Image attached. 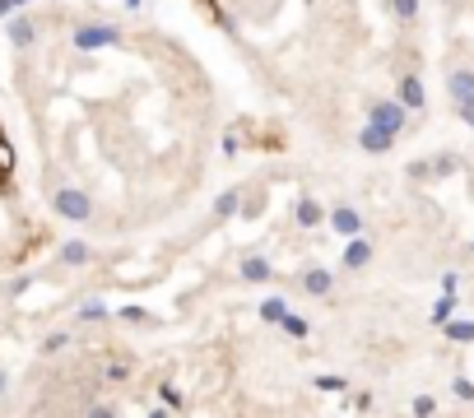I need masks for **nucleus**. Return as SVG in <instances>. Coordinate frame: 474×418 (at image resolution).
<instances>
[{
    "label": "nucleus",
    "mask_w": 474,
    "mask_h": 418,
    "mask_svg": "<svg viewBox=\"0 0 474 418\" xmlns=\"http://www.w3.org/2000/svg\"><path fill=\"white\" fill-rule=\"evenodd\" d=\"M70 47L74 52H107V47H126V33L107 24V19H84L70 28Z\"/></svg>",
    "instance_id": "nucleus-1"
},
{
    "label": "nucleus",
    "mask_w": 474,
    "mask_h": 418,
    "mask_svg": "<svg viewBox=\"0 0 474 418\" xmlns=\"http://www.w3.org/2000/svg\"><path fill=\"white\" fill-rule=\"evenodd\" d=\"M368 121H372V125H381L386 135H395V140H400V135L410 131L414 112H410L405 103H395V98H368Z\"/></svg>",
    "instance_id": "nucleus-2"
},
{
    "label": "nucleus",
    "mask_w": 474,
    "mask_h": 418,
    "mask_svg": "<svg viewBox=\"0 0 474 418\" xmlns=\"http://www.w3.org/2000/svg\"><path fill=\"white\" fill-rule=\"evenodd\" d=\"M52 209L61 219H70V224H89L94 219V200H89V191H79V186H56L52 191Z\"/></svg>",
    "instance_id": "nucleus-3"
},
{
    "label": "nucleus",
    "mask_w": 474,
    "mask_h": 418,
    "mask_svg": "<svg viewBox=\"0 0 474 418\" xmlns=\"http://www.w3.org/2000/svg\"><path fill=\"white\" fill-rule=\"evenodd\" d=\"M372 256H377V246H372L363 233H353V237H344V256H340V270H344V274H363V270L372 265Z\"/></svg>",
    "instance_id": "nucleus-4"
},
{
    "label": "nucleus",
    "mask_w": 474,
    "mask_h": 418,
    "mask_svg": "<svg viewBox=\"0 0 474 418\" xmlns=\"http://www.w3.org/2000/svg\"><path fill=\"white\" fill-rule=\"evenodd\" d=\"M326 228H331L335 237H353V233H363L368 224H363V214H359V209H353L349 200H340V204L326 209Z\"/></svg>",
    "instance_id": "nucleus-5"
},
{
    "label": "nucleus",
    "mask_w": 474,
    "mask_h": 418,
    "mask_svg": "<svg viewBox=\"0 0 474 418\" xmlns=\"http://www.w3.org/2000/svg\"><path fill=\"white\" fill-rule=\"evenodd\" d=\"M395 103H405L414 116L428 112V89H423V79H419L414 70H405L400 79H395Z\"/></svg>",
    "instance_id": "nucleus-6"
},
{
    "label": "nucleus",
    "mask_w": 474,
    "mask_h": 418,
    "mask_svg": "<svg viewBox=\"0 0 474 418\" xmlns=\"http://www.w3.org/2000/svg\"><path fill=\"white\" fill-rule=\"evenodd\" d=\"M298 288L307 293V298H331V293H335V274L326 265H307L298 274Z\"/></svg>",
    "instance_id": "nucleus-7"
},
{
    "label": "nucleus",
    "mask_w": 474,
    "mask_h": 418,
    "mask_svg": "<svg viewBox=\"0 0 474 418\" xmlns=\"http://www.w3.org/2000/svg\"><path fill=\"white\" fill-rule=\"evenodd\" d=\"M353 140H359V149H363V154H372V158H386V154L395 149V135H386L381 125H372V121H363Z\"/></svg>",
    "instance_id": "nucleus-8"
},
{
    "label": "nucleus",
    "mask_w": 474,
    "mask_h": 418,
    "mask_svg": "<svg viewBox=\"0 0 474 418\" xmlns=\"http://www.w3.org/2000/svg\"><path fill=\"white\" fill-rule=\"evenodd\" d=\"M293 224H298L302 233L321 228V224H326V204L316 200V195H298V200H293Z\"/></svg>",
    "instance_id": "nucleus-9"
},
{
    "label": "nucleus",
    "mask_w": 474,
    "mask_h": 418,
    "mask_svg": "<svg viewBox=\"0 0 474 418\" xmlns=\"http://www.w3.org/2000/svg\"><path fill=\"white\" fill-rule=\"evenodd\" d=\"M447 98L451 103L474 98V65H447Z\"/></svg>",
    "instance_id": "nucleus-10"
},
{
    "label": "nucleus",
    "mask_w": 474,
    "mask_h": 418,
    "mask_svg": "<svg viewBox=\"0 0 474 418\" xmlns=\"http://www.w3.org/2000/svg\"><path fill=\"white\" fill-rule=\"evenodd\" d=\"M37 37H43V33H37V24L28 15H15L10 19V42H15V47H33Z\"/></svg>",
    "instance_id": "nucleus-11"
},
{
    "label": "nucleus",
    "mask_w": 474,
    "mask_h": 418,
    "mask_svg": "<svg viewBox=\"0 0 474 418\" xmlns=\"http://www.w3.org/2000/svg\"><path fill=\"white\" fill-rule=\"evenodd\" d=\"M237 274H242L247 284H265V279H274V265L265 256H247L242 265H237Z\"/></svg>",
    "instance_id": "nucleus-12"
},
{
    "label": "nucleus",
    "mask_w": 474,
    "mask_h": 418,
    "mask_svg": "<svg viewBox=\"0 0 474 418\" xmlns=\"http://www.w3.org/2000/svg\"><path fill=\"white\" fill-rule=\"evenodd\" d=\"M61 261H65V265H89V261H94V246H89L84 237H70V242L61 246Z\"/></svg>",
    "instance_id": "nucleus-13"
},
{
    "label": "nucleus",
    "mask_w": 474,
    "mask_h": 418,
    "mask_svg": "<svg viewBox=\"0 0 474 418\" xmlns=\"http://www.w3.org/2000/svg\"><path fill=\"white\" fill-rule=\"evenodd\" d=\"M390 15L400 19L405 28H414V24L423 19V0H390Z\"/></svg>",
    "instance_id": "nucleus-14"
},
{
    "label": "nucleus",
    "mask_w": 474,
    "mask_h": 418,
    "mask_svg": "<svg viewBox=\"0 0 474 418\" xmlns=\"http://www.w3.org/2000/svg\"><path fill=\"white\" fill-rule=\"evenodd\" d=\"M438 330L447 334L451 344H474V321H456V316H451V321H442Z\"/></svg>",
    "instance_id": "nucleus-15"
},
{
    "label": "nucleus",
    "mask_w": 474,
    "mask_h": 418,
    "mask_svg": "<svg viewBox=\"0 0 474 418\" xmlns=\"http://www.w3.org/2000/svg\"><path fill=\"white\" fill-rule=\"evenodd\" d=\"M131 372H135L131 358H107V367H103V376H107L112 386H126V382H131Z\"/></svg>",
    "instance_id": "nucleus-16"
},
{
    "label": "nucleus",
    "mask_w": 474,
    "mask_h": 418,
    "mask_svg": "<svg viewBox=\"0 0 474 418\" xmlns=\"http://www.w3.org/2000/svg\"><path fill=\"white\" fill-rule=\"evenodd\" d=\"M237 209H242V191H237V186H228V191L214 200V219H232Z\"/></svg>",
    "instance_id": "nucleus-17"
},
{
    "label": "nucleus",
    "mask_w": 474,
    "mask_h": 418,
    "mask_svg": "<svg viewBox=\"0 0 474 418\" xmlns=\"http://www.w3.org/2000/svg\"><path fill=\"white\" fill-rule=\"evenodd\" d=\"M65 349H70V330H52L37 353H43V358H56V353H65Z\"/></svg>",
    "instance_id": "nucleus-18"
},
{
    "label": "nucleus",
    "mask_w": 474,
    "mask_h": 418,
    "mask_svg": "<svg viewBox=\"0 0 474 418\" xmlns=\"http://www.w3.org/2000/svg\"><path fill=\"white\" fill-rule=\"evenodd\" d=\"M112 312H107V303L103 298H89L84 307H79V321H84V325H98V321H107Z\"/></svg>",
    "instance_id": "nucleus-19"
},
{
    "label": "nucleus",
    "mask_w": 474,
    "mask_h": 418,
    "mask_svg": "<svg viewBox=\"0 0 474 418\" xmlns=\"http://www.w3.org/2000/svg\"><path fill=\"white\" fill-rule=\"evenodd\" d=\"M256 312H261V321L280 325V321H284V312H289V303H284V298H265V303H261Z\"/></svg>",
    "instance_id": "nucleus-20"
},
{
    "label": "nucleus",
    "mask_w": 474,
    "mask_h": 418,
    "mask_svg": "<svg viewBox=\"0 0 474 418\" xmlns=\"http://www.w3.org/2000/svg\"><path fill=\"white\" fill-rule=\"evenodd\" d=\"M456 316V293H442L438 303H432V325H442V321H451Z\"/></svg>",
    "instance_id": "nucleus-21"
},
{
    "label": "nucleus",
    "mask_w": 474,
    "mask_h": 418,
    "mask_svg": "<svg viewBox=\"0 0 474 418\" xmlns=\"http://www.w3.org/2000/svg\"><path fill=\"white\" fill-rule=\"evenodd\" d=\"M280 330H284V334H293V340H307V334H311V325H307L302 316H293V312H284Z\"/></svg>",
    "instance_id": "nucleus-22"
},
{
    "label": "nucleus",
    "mask_w": 474,
    "mask_h": 418,
    "mask_svg": "<svg viewBox=\"0 0 474 418\" xmlns=\"http://www.w3.org/2000/svg\"><path fill=\"white\" fill-rule=\"evenodd\" d=\"M451 395H456V400H465V404H474V382H469L465 372H456V376H451Z\"/></svg>",
    "instance_id": "nucleus-23"
},
{
    "label": "nucleus",
    "mask_w": 474,
    "mask_h": 418,
    "mask_svg": "<svg viewBox=\"0 0 474 418\" xmlns=\"http://www.w3.org/2000/svg\"><path fill=\"white\" fill-rule=\"evenodd\" d=\"M316 386H321V391H331V395H340V391H349V382H344V376H335V372H326V376H316Z\"/></svg>",
    "instance_id": "nucleus-24"
},
{
    "label": "nucleus",
    "mask_w": 474,
    "mask_h": 418,
    "mask_svg": "<svg viewBox=\"0 0 474 418\" xmlns=\"http://www.w3.org/2000/svg\"><path fill=\"white\" fill-rule=\"evenodd\" d=\"M122 321H131V325H153V316H149L144 307H122Z\"/></svg>",
    "instance_id": "nucleus-25"
},
{
    "label": "nucleus",
    "mask_w": 474,
    "mask_h": 418,
    "mask_svg": "<svg viewBox=\"0 0 474 418\" xmlns=\"http://www.w3.org/2000/svg\"><path fill=\"white\" fill-rule=\"evenodd\" d=\"M451 107H456L460 125H469V131H474V98H469V103H451Z\"/></svg>",
    "instance_id": "nucleus-26"
},
{
    "label": "nucleus",
    "mask_w": 474,
    "mask_h": 418,
    "mask_svg": "<svg viewBox=\"0 0 474 418\" xmlns=\"http://www.w3.org/2000/svg\"><path fill=\"white\" fill-rule=\"evenodd\" d=\"M410 409H414V413H438V400H432V395H414Z\"/></svg>",
    "instance_id": "nucleus-27"
},
{
    "label": "nucleus",
    "mask_w": 474,
    "mask_h": 418,
    "mask_svg": "<svg viewBox=\"0 0 474 418\" xmlns=\"http://www.w3.org/2000/svg\"><path fill=\"white\" fill-rule=\"evenodd\" d=\"M158 395H163V400H168V404H173V409H182V395H177V391H173V386H158Z\"/></svg>",
    "instance_id": "nucleus-28"
},
{
    "label": "nucleus",
    "mask_w": 474,
    "mask_h": 418,
    "mask_svg": "<svg viewBox=\"0 0 474 418\" xmlns=\"http://www.w3.org/2000/svg\"><path fill=\"white\" fill-rule=\"evenodd\" d=\"M460 288V274H442V293H456Z\"/></svg>",
    "instance_id": "nucleus-29"
},
{
    "label": "nucleus",
    "mask_w": 474,
    "mask_h": 418,
    "mask_svg": "<svg viewBox=\"0 0 474 418\" xmlns=\"http://www.w3.org/2000/svg\"><path fill=\"white\" fill-rule=\"evenodd\" d=\"M10 10H15V0H0V19H5Z\"/></svg>",
    "instance_id": "nucleus-30"
},
{
    "label": "nucleus",
    "mask_w": 474,
    "mask_h": 418,
    "mask_svg": "<svg viewBox=\"0 0 474 418\" xmlns=\"http://www.w3.org/2000/svg\"><path fill=\"white\" fill-rule=\"evenodd\" d=\"M24 5H33V0H15V10H24Z\"/></svg>",
    "instance_id": "nucleus-31"
},
{
    "label": "nucleus",
    "mask_w": 474,
    "mask_h": 418,
    "mask_svg": "<svg viewBox=\"0 0 474 418\" xmlns=\"http://www.w3.org/2000/svg\"><path fill=\"white\" fill-rule=\"evenodd\" d=\"M126 5H131V10H135V5H140V0H126Z\"/></svg>",
    "instance_id": "nucleus-32"
},
{
    "label": "nucleus",
    "mask_w": 474,
    "mask_h": 418,
    "mask_svg": "<svg viewBox=\"0 0 474 418\" xmlns=\"http://www.w3.org/2000/svg\"><path fill=\"white\" fill-rule=\"evenodd\" d=\"M469 256H474V242H469Z\"/></svg>",
    "instance_id": "nucleus-33"
}]
</instances>
